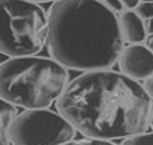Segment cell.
Listing matches in <instances>:
<instances>
[{
  "label": "cell",
  "mask_w": 153,
  "mask_h": 145,
  "mask_svg": "<svg viewBox=\"0 0 153 145\" xmlns=\"http://www.w3.org/2000/svg\"><path fill=\"white\" fill-rule=\"evenodd\" d=\"M147 48L153 52V33L149 36V37H147Z\"/></svg>",
  "instance_id": "15"
},
{
  "label": "cell",
  "mask_w": 153,
  "mask_h": 145,
  "mask_svg": "<svg viewBox=\"0 0 153 145\" xmlns=\"http://www.w3.org/2000/svg\"><path fill=\"white\" fill-rule=\"evenodd\" d=\"M135 9V12L143 19H150L153 16V1H140Z\"/></svg>",
  "instance_id": "11"
},
{
  "label": "cell",
  "mask_w": 153,
  "mask_h": 145,
  "mask_svg": "<svg viewBox=\"0 0 153 145\" xmlns=\"http://www.w3.org/2000/svg\"><path fill=\"white\" fill-rule=\"evenodd\" d=\"M7 133L12 145H61L74 138L76 129L59 113L33 108L16 113Z\"/></svg>",
  "instance_id": "5"
},
{
  "label": "cell",
  "mask_w": 153,
  "mask_h": 145,
  "mask_svg": "<svg viewBox=\"0 0 153 145\" xmlns=\"http://www.w3.org/2000/svg\"><path fill=\"white\" fill-rule=\"evenodd\" d=\"M15 114H16V107L0 99V145H10L7 130Z\"/></svg>",
  "instance_id": "8"
},
{
  "label": "cell",
  "mask_w": 153,
  "mask_h": 145,
  "mask_svg": "<svg viewBox=\"0 0 153 145\" xmlns=\"http://www.w3.org/2000/svg\"><path fill=\"white\" fill-rule=\"evenodd\" d=\"M149 127L153 129V110H152V114H150V121H149Z\"/></svg>",
  "instance_id": "18"
},
{
  "label": "cell",
  "mask_w": 153,
  "mask_h": 145,
  "mask_svg": "<svg viewBox=\"0 0 153 145\" xmlns=\"http://www.w3.org/2000/svg\"><path fill=\"white\" fill-rule=\"evenodd\" d=\"M143 88H144V91L147 92V95L150 96V99H153V74L149 77V79H146V80H144Z\"/></svg>",
  "instance_id": "13"
},
{
  "label": "cell",
  "mask_w": 153,
  "mask_h": 145,
  "mask_svg": "<svg viewBox=\"0 0 153 145\" xmlns=\"http://www.w3.org/2000/svg\"><path fill=\"white\" fill-rule=\"evenodd\" d=\"M122 145H153V132L150 133H137L123 139Z\"/></svg>",
  "instance_id": "9"
},
{
  "label": "cell",
  "mask_w": 153,
  "mask_h": 145,
  "mask_svg": "<svg viewBox=\"0 0 153 145\" xmlns=\"http://www.w3.org/2000/svg\"><path fill=\"white\" fill-rule=\"evenodd\" d=\"M104 4L110 10H113V12H120L122 7H123V4H122L120 0H104Z\"/></svg>",
  "instance_id": "12"
},
{
  "label": "cell",
  "mask_w": 153,
  "mask_h": 145,
  "mask_svg": "<svg viewBox=\"0 0 153 145\" xmlns=\"http://www.w3.org/2000/svg\"><path fill=\"white\" fill-rule=\"evenodd\" d=\"M120 73L135 82H144L153 74V52L147 46L134 43L119 53Z\"/></svg>",
  "instance_id": "6"
},
{
  "label": "cell",
  "mask_w": 153,
  "mask_h": 145,
  "mask_svg": "<svg viewBox=\"0 0 153 145\" xmlns=\"http://www.w3.org/2000/svg\"><path fill=\"white\" fill-rule=\"evenodd\" d=\"M46 42L55 61L80 71L111 67L123 49L119 19L98 0H55Z\"/></svg>",
  "instance_id": "2"
},
{
  "label": "cell",
  "mask_w": 153,
  "mask_h": 145,
  "mask_svg": "<svg viewBox=\"0 0 153 145\" xmlns=\"http://www.w3.org/2000/svg\"><path fill=\"white\" fill-rule=\"evenodd\" d=\"M147 31H149L150 34L153 33V16L149 19V24H147Z\"/></svg>",
  "instance_id": "16"
},
{
  "label": "cell",
  "mask_w": 153,
  "mask_h": 145,
  "mask_svg": "<svg viewBox=\"0 0 153 145\" xmlns=\"http://www.w3.org/2000/svg\"><path fill=\"white\" fill-rule=\"evenodd\" d=\"M61 145H116L113 141H107V139H100V138H89L85 136L83 139H70L67 142Z\"/></svg>",
  "instance_id": "10"
},
{
  "label": "cell",
  "mask_w": 153,
  "mask_h": 145,
  "mask_svg": "<svg viewBox=\"0 0 153 145\" xmlns=\"http://www.w3.org/2000/svg\"><path fill=\"white\" fill-rule=\"evenodd\" d=\"M48 36V16L37 3L0 0V53L27 56L40 52Z\"/></svg>",
  "instance_id": "4"
},
{
  "label": "cell",
  "mask_w": 153,
  "mask_h": 145,
  "mask_svg": "<svg viewBox=\"0 0 153 145\" xmlns=\"http://www.w3.org/2000/svg\"><path fill=\"white\" fill-rule=\"evenodd\" d=\"M56 108L83 136L114 141L146 132L153 105L140 82L105 68L68 82Z\"/></svg>",
  "instance_id": "1"
},
{
  "label": "cell",
  "mask_w": 153,
  "mask_h": 145,
  "mask_svg": "<svg viewBox=\"0 0 153 145\" xmlns=\"http://www.w3.org/2000/svg\"><path fill=\"white\" fill-rule=\"evenodd\" d=\"M140 1H153V0H140Z\"/></svg>",
  "instance_id": "19"
},
{
  "label": "cell",
  "mask_w": 153,
  "mask_h": 145,
  "mask_svg": "<svg viewBox=\"0 0 153 145\" xmlns=\"http://www.w3.org/2000/svg\"><path fill=\"white\" fill-rule=\"evenodd\" d=\"M68 73L53 58L12 56L0 64V99L24 110L48 108L62 93Z\"/></svg>",
  "instance_id": "3"
},
{
  "label": "cell",
  "mask_w": 153,
  "mask_h": 145,
  "mask_svg": "<svg viewBox=\"0 0 153 145\" xmlns=\"http://www.w3.org/2000/svg\"><path fill=\"white\" fill-rule=\"evenodd\" d=\"M119 27L122 37L129 43H141L146 39V27L143 18L134 10H126L120 15Z\"/></svg>",
  "instance_id": "7"
},
{
  "label": "cell",
  "mask_w": 153,
  "mask_h": 145,
  "mask_svg": "<svg viewBox=\"0 0 153 145\" xmlns=\"http://www.w3.org/2000/svg\"><path fill=\"white\" fill-rule=\"evenodd\" d=\"M28 1H33V3H43V1H55V0H28Z\"/></svg>",
  "instance_id": "17"
},
{
  "label": "cell",
  "mask_w": 153,
  "mask_h": 145,
  "mask_svg": "<svg viewBox=\"0 0 153 145\" xmlns=\"http://www.w3.org/2000/svg\"><path fill=\"white\" fill-rule=\"evenodd\" d=\"M120 1H122V4L126 6L128 9H134V7H137V4L140 3V0H120Z\"/></svg>",
  "instance_id": "14"
}]
</instances>
